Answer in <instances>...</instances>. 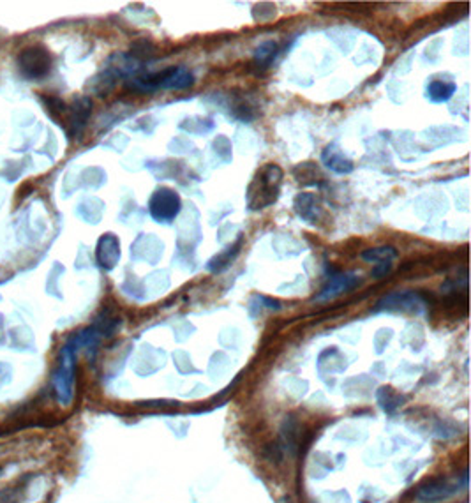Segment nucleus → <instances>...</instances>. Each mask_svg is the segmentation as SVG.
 I'll return each mask as SVG.
<instances>
[{"mask_svg": "<svg viewBox=\"0 0 471 503\" xmlns=\"http://www.w3.org/2000/svg\"><path fill=\"white\" fill-rule=\"evenodd\" d=\"M283 170L274 162L263 164L256 175L252 177L251 184L245 193L248 207L251 211H261V208L272 207L281 195V186H283Z\"/></svg>", "mask_w": 471, "mask_h": 503, "instance_id": "f257e3e1", "label": "nucleus"}, {"mask_svg": "<svg viewBox=\"0 0 471 503\" xmlns=\"http://www.w3.org/2000/svg\"><path fill=\"white\" fill-rule=\"evenodd\" d=\"M195 83V76L189 69L177 65V67H168V69L159 71V73H149L143 76L131 80L129 87L136 92L151 94L157 90H184Z\"/></svg>", "mask_w": 471, "mask_h": 503, "instance_id": "f03ea898", "label": "nucleus"}, {"mask_svg": "<svg viewBox=\"0 0 471 503\" xmlns=\"http://www.w3.org/2000/svg\"><path fill=\"white\" fill-rule=\"evenodd\" d=\"M74 355L76 352L69 345L62 346L57 371L53 374V389L62 406H69L74 398V373H76Z\"/></svg>", "mask_w": 471, "mask_h": 503, "instance_id": "7ed1b4c3", "label": "nucleus"}, {"mask_svg": "<svg viewBox=\"0 0 471 503\" xmlns=\"http://www.w3.org/2000/svg\"><path fill=\"white\" fill-rule=\"evenodd\" d=\"M468 487V470H464L463 473L457 475L455 480L448 479H432L427 480L426 484L419 487L417 491V500L422 503H436L443 502V500L450 498V496L457 495L461 489H466Z\"/></svg>", "mask_w": 471, "mask_h": 503, "instance_id": "20e7f679", "label": "nucleus"}, {"mask_svg": "<svg viewBox=\"0 0 471 503\" xmlns=\"http://www.w3.org/2000/svg\"><path fill=\"white\" fill-rule=\"evenodd\" d=\"M182 211L179 193L170 187H157L149 200V212L157 223H171Z\"/></svg>", "mask_w": 471, "mask_h": 503, "instance_id": "39448f33", "label": "nucleus"}, {"mask_svg": "<svg viewBox=\"0 0 471 503\" xmlns=\"http://www.w3.org/2000/svg\"><path fill=\"white\" fill-rule=\"evenodd\" d=\"M53 64L52 53L45 46H29L18 55V67L29 80H39L50 73Z\"/></svg>", "mask_w": 471, "mask_h": 503, "instance_id": "423d86ee", "label": "nucleus"}, {"mask_svg": "<svg viewBox=\"0 0 471 503\" xmlns=\"http://www.w3.org/2000/svg\"><path fill=\"white\" fill-rule=\"evenodd\" d=\"M426 308V301L415 292H394L385 295L376 304L374 311H402V312H420Z\"/></svg>", "mask_w": 471, "mask_h": 503, "instance_id": "0eeeda50", "label": "nucleus"}, {"mask_svg": "<svg viewBox=\"0 0 471 503\" xmlns=\"http://www.w3.org/2000/svg\"><path fill=\"white\" fill-rule=\"evenodd\" d=\"M360 284V279L358 276L351 274V272H332L327 281V284L320 290L316 297H314V302H327L332 301L336 297L342 295V293H348L351 290H355Z\"/></svg>", "mask_w": 471, "mask_h": 503, "instance_id": "6e6552de", "label": "nucleus"}, {"mask_svg": "<svg viewBox=\"0 0 471 503\" xmlns=\"http://www.w3.org/2000/svg\"><path fill=\"white\" fill-rule=\"evenodd\" d=\"M96 260L99 267L105 270H111L120 260V242L113 233H106L99 239L98 249H96Z\"/></svg>", "mask_w": 471, "mask_h": 503, "instance_id": "1a4fd4ad", "label": "nucleus"}, {"mask_svg": "<svg viewBox=\"0 0 471 503\" xmlns=\"http://www.w3.org/2000/svg\"><path fill=\"white\" fill-rule=\"evenodd\" d=\"M321 162L325 164V168H329L330 171L338 175H348L355 168L353 161L346 158L344 152L336 143L325 147V151L321 152Z\"/></svg>", "mask_w": 471, "mask_h": 503, "instance_id": "9d476101", "label": "nucleus"}, {"mask_svg": "<svg viewBox=\"0 0 471 503\" xmlns=\"http://www.w3.org/2000/svg\"><path fill=\"white\" fill-rule=\"evenodd\" d=\"M293 207H295V212L298 214V217L311 224H316L320 221V215H321V208H320V202H318L316 196L313 193H300V195L295 198V203H293Z\"/></svg>", "mask_w": 471, "mask_h": 503, "instance_id": "9b49d317", "label": "nucleus"}, {"mask_svg": "<svg viewBox=\"0 0 471 503\" xmlns=\"http://www.w3.org/2000/svg\"><path fill=\"white\" fill-rule=\"evenodd\" d=\"M242 244H244V237L240 235L239 239H237L235 244H232V246H228L226 249H224L223 253H219V255H215L214 258H212L210 261H208V270L214 272V274H221V272L226 270L230 265L235 261V258L239 256L240 253V248H242Z\"/></svg>", "mask_w": 471, "mask_h": 503, "instance_id": "f8f14e48", "label": "nucleus"}, {"mask_svg": "<svg viewBox=\"0 0 471 503\" xmlns=\"http://www.w3.org/2000/svg\"><path fill=\"white\" fill-rule=\"evenodd\" d=\"M92 111V103L87 98H80L73 103L71 106V114H69V124H71V133H80V131L85 127L87 120H89V115Z\"/></svg>", "mask_w": 471, "mask_h": 503, "instance_id": "ddd939ff", "label": "nucleus"}, {"mask_svg": "<svg viewBox=\"0 0 471 503\" xmlns=\"http://www.w3.org/2000/svg\"><path fill=\"white\" fill-rule=\"evenodd\" d=\"M455 90H457V85H455L454 81L432 80L427 85V98L432 103H447L450 101Z\"/></svg>", "mask_w": 471, "mask_h": 503, "instance_id": "4468645a", "label": "nucleus"}, {"mask_svg": "<svg viewBox=\"0 0 471 503\" xmlns=\"http://www.w3.org/2000/svg\"><path fill=\"white\" fill-rule=\"evenodd\" d=\"M277 55H279V45L276 41H267V43L258 46L256 52H254V65L260 69H267L272 65Z\"/></svg>", "mask_w": 471, "mask_h": 503, "instance_id": "2eb2a0df", "label": "nucleus"}, {"mask_svg": "<svg viewBox=\"0 0 471 503\" xmlns=\"http://www.w3.org/2000/svg\"><path fill=\"white\" fill-rule=\"evenodd\" d=\"M362 258L371 264H382V261H392L397 258V249L392 246H382V248H371L362 253Z\"/></svg>", "mask_w": 471, "mask_h": 503, "instance_id": "dca6fc26", "label": "nucleus"}, {"mask_svg": "<svg viewBox=\"0 0 471 503\" xmlns=\"http://www.w3.org/2000/svg\"><path fill=\"white\" fill-rule=\"evenodd\" d=\"M378 401H380V405H382L383 410L388 411L390 414V411H394L395 408L401 405L402 398L401 396H397V394L390 389V387H383V389L378 390Z\"/></svg>", "mask_w": 471, "mask_h": 503, "instance_id": "f3484780", "label": "nucleus"}, {"mask_svg": "<svg viewBox=\"0 0 471 503\" xmlns=\"http://www.w3.org/2000/svg\"><path fill=\"white\" fill-rule=\"evenodd\" d=\"M0 503H20V489L8 487L4 491H0Z\"/></svg>", "mask_w": 471, "mask_h": 503, "instance_id": "a211bd4d", "label": "nucleus"}, {"mask_svg": "<svg viewBox=\"0 0 471 503\" xmlns=\"http://www.w3.org/2000/svg\"><path fill=\"white\" fill-rule=\"evenodd\" d=\"M390 270H392V261H382V264H376V267L371 272V276L376 277V279H382Z\"/></svg>", "mask_w": 471, "mask_h": 503, "instance_id": "6ab92c4d", "label": "nucleus"}, {"mask_svg": "<svg viewBox=\"0 0 471 503\" xmlns=\"http://www.w3.org/2000/svg\"><path fill=\"white\" fill-rule=\"evenodd\" d=\"M2 370H6V365L0 364V385H2V383H4L6 380H8V376H4V374H2Z\"/></svg>", "mask_w": 471, "mask_h": 503, "instance_id": "aec40b11", "label": "nucleus"}]
</instances>
